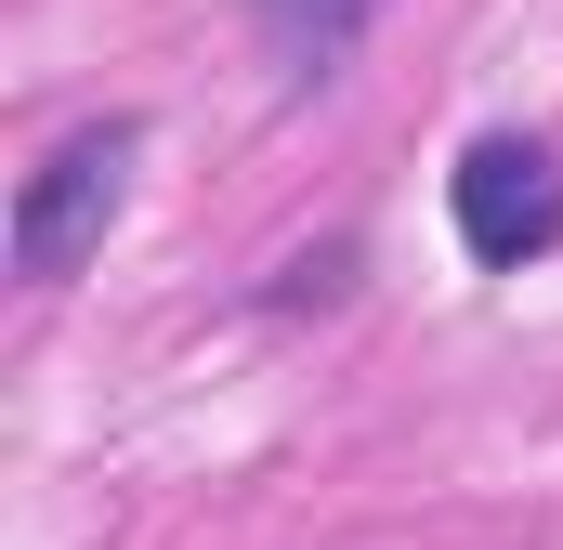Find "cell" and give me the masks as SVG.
<instances>
[{
	"label": "cell",
	"instance_id": "obj_1",
	"mask_svg": "<svg viewBox=\"0 0 563 550\" xmlns=\"http://www.w3.org/2000/svg\"><path fill=\"white\" fill-rule=\"evenodd\" d=\"M132 144L144 119H92V132H66L26 184H13V275H79V250L119 223V184H132Z\"/></svg>",
	"mask_w": 563,
	"mask_h": 550
},
{
	"label": "cell",
	"instance_id": "obj_2",
	"mask_svg": "<svg viewBox=\"0 0 563 550\" xmlns=\"http://www.w3.org/2000/svg\"><path fill=\"white\" fill-rule=\"evenodd\" d=\"M445 223L485 275H525L538 250H563V157L538 132H485L445 170Z\"/></svg>",
	"mask_w": 563,
	"mask_h": 550
},
{
	"label": "cell",
	"instance_id": "obj_3",
	"mask_svg": "<svg viewBox=\"0 0 563 550\" xmlns=\"http://www.w3.org/2000/svg\"><path fill=\"white\" fill-rule=\"evenodd\" d=\"M380 0H263V53H276L288 92H314L341 53H354V26H367Z\"/></svg>",
	"mask_w": 563,
	"mask_h": 550
},
{
	"label": "cell",
	"instance_id": "obj_4",
	"mask_svg": "<svg viewBox=\"0 0 563 550\" xmlns=\"http://www.w3.org/2000/svg\"><path fill=\"white\" fill-rule=\"evenodd\" d=\"M341 275H354V250H314V263H288V288H276V301H328Z\"/></svg>",
	"mask_w": 563,
	"mask_h": 550
}]
</instances>
